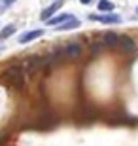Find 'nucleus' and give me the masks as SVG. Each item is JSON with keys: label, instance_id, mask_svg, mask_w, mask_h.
Segmentation results:
<instances>
[{"label": "nucleus", "instance_id": "4", "mask_svg": "<svg viewBox=\"0 0 138 146\" xmlns=\"http://www.w3.org/2000/svg\"><path fill=\"white\" fill-rule=\"evenodd\" d=\"M89 19L91 21L104 23V25H110V23H121V15H116V13H91Z\"/></svg>", "mask_w": 138, "mask_h": 146}, {"label": "nucleus", "instance_id": "1", "mask_svg": "<svg viewBox=\"0 0 138 146\" xmlns=\"http://www.w3.org/2000/svg\"><path fill=\"white\" fill-rule=\"evenodd\" d=\"M4 80L11 86H15L21 89L23 87V82H25V74H23V68L21 66H8L4 72Z\"/></svg>", "mask_w": 138, "mask_h": 146}, {"label": "nucleus", "instance_id": "5", "mask_svg": "<svg viewBox=\"0 0 138 146\" xmlns=\"http://www.w3.org/2000/svg\"><path fill=\"white\" fill-rule=\"evenodd\" d=\"M63 51H64V57H68V59H78L81 55V46L78 42H70V44H66L63 48Z\"/></svg>", "mask_w": 138, "mask_h": 146}, {"label": "nucleus", "instance_id": "6", "mask_svg": "<svg viewBox=\"0 0 138 146\" xmlns=\"http://www.w3.org/2000/svg\"><path fill=\"white\" fill-rule=\"evenodd\" d=\"M119 46H121V49L125 53H134L136 51V42L131 36H127V34H121L119 36Z\"/></svg>", "mask_w": 138, "mask_h": 146}, {"label": "nucleus", "instance_id": "11", "mask_svg": "<svg viewBox=\"0 0 138 146\" xmlns=\"http://www.w3.org/2000/svg\"><path fill=\"white\" fill-rule=\"evenodd\" d=\"M102 40H104V44H106L108 48H117L119 46V34H116V33L102 34Z\"/></svg>", "mask_w": 138, "mask_h": 146}, {"label": "nucleus", "instance_id": "7", "mask_svg": "<svg viewBox=\"0 0 138 146\" xmlns=\"http://www.w3.org/2000/svg\"><path fill=\"white\" fill-rule=\"evenodd\" d=\"M40 36H44V31H42V29H36V31L23 33L21 36L17 38V42H19V44H28V42H32V40H36V38H40Z\"/></svg>", "mask_w": 138, "mask_h": 146}, {"label": "nucleus", "instance_id": "13", "mask_svg": "<svg viewBox=\"0 0 138 146\" xmlns=\"http://www.w3.org/2000/svg\"><path fill=\"white\" fill-rule=\"evenodd\" d=\"M15 31H17L15 25H8V27H4L2 31H0V40H8V38L15 33Z\"/></svg>", "mask_w": 138, "mask_h": 146}, {"label": "nucleus", "instance_id": "17", "mask_svg": "<svg viewBox=\"0 0 138 146\" xmlns=\"http://www.w3.org/2000/svg\"><path fill=\"white\" fill-rule=\"evenodd\" d=\"M136 13H138V8H136Z\"/></svg>", "mask_w": 138, "mask_h": 146}, {"label": "nucleus", "instance_id": "8", "mask_svg": "<svg viewBox=\"0 0 138 146\" xmlns=\"http://www.w3.org/2000/svg\"><path fill=\"white\" fill-rule=\"evenodd\" d=\"M61 6H63V0H59V2L55 0V2H53L51 6H48L46 10H42V13H40V17H42V21H48V19H51L55 11H59V10H61Z\"/></svg>", "mask_w": 138, "mask_h": 146}, {"label": "nucleus", "instance_id": "3", "mask_svg": "<svg viewBox=\"0 0 138 146\" xmlns=\"http://www.w3.org/2000/svg\"><path fill=\"white\" fill-rule=\"evenodd\" d=\"M63 59H64L63 48H61V49H55V51H51L49 55H46V57H44V66H46V68H53V66H57Z\"/></svg>", "mask_w": 138, "mask_h": 146}, {"label": "nucleus", "instance_id": "16", "mask_svg": "<svg viewBox=\"0 0 138 146\" xmlns=\"http://www.w3.org/2000/svg\"><path fill=\"white\" fill-rule=\"evenodd\" d=\"M80 2H81V4H85V6H87V4H91L93 0H80Z\"/></svg>", "mask_w": 138, "mask_h": 146}, {"label": "nucleus", "instance_id": "14", "mask_svg": "<svg viewBox=\"0 0 138 146\" xmlns=\"http://www.w3.org/2000/svg\"><path fill=\"white\" fill-rule=\"evenodd\" d=\"M114 2H110V0H98V10L100 11H106V13H110V11H114Z\"/></svg>", "mask_w": 138, "mask_h": 146}, {"label": "nucleus", "instance_id": "9", "mask_svg": "<svg viewBox=\"0 0 138 146\" xmlns=\"http://www.w3.org/2000/svg\"><path fill=\"white\" fill-rule=\"evenodd\" d=\"M81 25V21L78 19V17H72V19H68V21H64V23H61V25H57V31H72V29H78Z\"/></svg>", "mask_w": 138, "mask_h": 146}, {"label": "nucleus", "instance_id": "15", "mask_svg": "<svg viewBox=\"0 0 138 146\" xmlns=\"http://www.w3.org/2000/svg\"><path fill=\"white\" fill-rule=\"evenodd\" d=\"M13 2H17V0H4V10L8 8V6H11Z\"/></svg>", "mask_w": 138, "mask_h": 146}, {"label": "nucleus", "instance_id": "10", "mask_svg": "<svg viewBox=\"0 0 138 146\" xmlns=\"http://www.w3.org/2000/svg\"><path fill=\"white\" fill-rule=\"evenodd\" d=\"M74 15H70V13H61V15H53L51 19H48V27H57V25H61V23L68 21V19H72Z\"/></svg>", "mask_w": 138, "mask_h": 146}, {"label": "nucleus", "instance_id": "2", "mask_svg": "<svg viewBox=\"0 0 138 146\" xmlns=\"http://www.w3.org/2000/svg\"><path fill=\"white\" fill-rule=\"evenodd\" d=\"M40 68H44V57H40V55H30V57H27V61H25V72H27L28 76L36 74Z\"/></svg>", "mask_w": 138, "mask_h": 146}, {"label": "nucleus", "instance_id": "12", "mask_svg": "<svg viewBox=\"0 0 138 146\" xmlns=\"http://www.w3.org/2000/svg\"><path fill=\"white\" fill-rule=\"evenodd\" d=\"M104 49H108V46L104 44V40H95V42H91V46H89L91 55H100Z\"/></svg>", "mask_w": 138, "mask_h": 146}]
</instances>
